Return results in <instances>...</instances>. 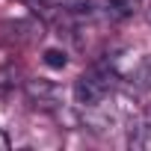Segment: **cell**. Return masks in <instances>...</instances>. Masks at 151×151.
<instances>
[{
    "instance_id": "6da1fadb",
    "label": "cell",
    "mask_w": 151,
    "mask_h": 151,
    "mask_svg": "<svg viewBox=\"0 0 151 151\" xmlns=\"http://www.w3.org/2000/svg\"><path fill=\"white\" fill-rule=\"evenodd\" d=\"M113 80L116 74L110 68H92L86 74H80L74 80V101L80 107H95V104H104L113 92Z\"/></svg>"
},
{
    "instance_id": "7a4b0ae2",
    "label": "cell",
    "mask_w": 151,
    "mask_h": 151,
    "mask_svg": "<svg viewBox=\"0 0 151 151\" xmlns=\"http://www.w3.org/2000/svg\"><path fill=\"white\" fill-rule=\"evenodd\" d=\"M130 83H133V89H139V92H151V56L139 59V62L130 68Z\"/></svg>"
},
{
    "instance_id": "3957f363",
    "label": "cell",
    "mask_w": 151,
    "mask_h": 151,
    "mask_svg": "<svg viewBox=\"0 0 151 151\" xmlns=\"http://www.w3.org/2000/svg\"><path fill=\"white\" fill-rule=\"evenodd\" d=\"M27 92L30 98H36L39 104H50L56 98V86L47 83V80H27Z\"/></svg>"
},
{
    "instance_id": "277c9868",
    "label": "cell",
    "mask_w": 151,
    "mask_h": 151,
    "mask_svg": "<svg viewBox=\"0 0 151 151\" xmlns=\"http://www.w3.org/2000/svg\"><path fill=\"white\" fill-rule=\"evenodd\" d=\"M50 6L65 9V12H89L92 9V0H47Z\"/></svg>"
},
{
    "instance_id": "5b68a950",
    "label": "cell",
    "mask_w": 151,
    "mask_h": 151,
    "mask_svg": "<svg viewBox=\"0 0 151 151\" xmlns=\"http://www.w3.org/2000/svg\"><path fill=\"white\" fill-rule=\"evenodd\" d=\"M45 62H47L50 68H65V62H68V59H65V53H62V50H53V47H50V50H45Z\"/></svg>"
},
{
    "instance_id": "8992f818",
    "label": "cell",
    "mask_w": 151,
    "mask_h": 151,
    "mask_svg": "<svg viewBox=\"0 0 151 151\" xmlns=\"http://www.w3.org/2000/svg\"><path fill=\"white\" fill-rule=\"evenodd\" d=\"M133 3H136V0H110V6L116 9V15H130Z\"/></svg>"
},
{
    "instance_id": "52a82bcc",
    "label": "cell",
    "mask_w": 151,
    "mask_h": 151,
    "mask_svg": "<svg viewBox=\"0 0 151 151\" xmlns=\"http://www.w3.org/2000/svg\"><path fill=\"white\" fill-rule=\"evenodd\" d=\"M9 145H12V142H9V136L0 130V151H9Z\"/></svg>"
}]
</instances>
